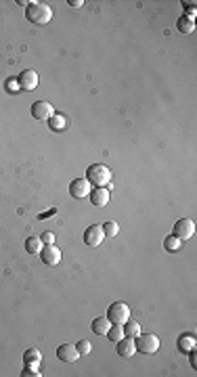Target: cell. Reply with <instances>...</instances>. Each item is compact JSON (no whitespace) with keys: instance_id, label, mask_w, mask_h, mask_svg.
<instances>
[{"instance_id":"6da1fadb","label":"cell","mask_w":197,"mask_h":377,"mask_svg":"<svg viewBox=\"0 0 197 377\" xmlns=\"http://www.w3.org/2000/svg\"><path fill=\"white\" fill-rule=\"evenodd\" d=\"M26 19L36 25H46L53 19V8L44 2H30L26 8Z\"/></svg>"},{"instance_id":"7a4b0ae2","label":"cell","mask_w":197,"mask_h":377,"mask_svg":"<svg viewBox=\"0 0 197 377\" xmlns=\"http://www.w3.org/2000/svg\"><path fill=\"white\" fill-rule=\"evenodd\" d=\"M86 180L93 187H111V170L103 164H93L86 172Z\"/></svg>"},{"instance_id":"3957f363","label":"cell","mask_w":197,"mask_h":377,"mask_svg":"<svg viewBox=\"0 0 197 377\" xmlns=\"http://www.w3.org/2000/svg\"><path fill=\"white\" fill-rule=\"evenodd\" d=\"M134 343H136V352H141V354H155V352L160 350V338L153 333H138L134 338Z\"/></svg>"},{"instance_id":"277c9868","label":"cell","mask_w":197,"mask_h":377,"mask_svg":"<svg viewBox=\"0 0 197 377\" xmlns=\"http://www.w3.org/2000/svg\"><path fill=\"white\" fill-rule=\"evenodd\" d=\"M128 318H130V308L124 302H113L107 308V321L111 325H124Z\"/></svg>"},{"instance_id":"5b68a950","label":"cell","mask_w":197,"mask_h":377,"mask_svg":"<svg viewBox=\"0 0 197 377\" xmlns=\"http://www.w3.org/2000/svg\"><path fill=\"white\" fill-rule=\"evenodd\" d=\"M172 235L178 239V241H189L193 239L195 235V222L191 218H180L178 222H174V229H172Z\"/></svg>"},{"instance_id":"8992f818","label":"cell","mask_w":197,"mask_h":377,"mask_svg":"<svg viewBox=\"0 0 197 377\" xmlns=\"http://www.w3.org/2000/svg\"><path fill=\"white\" fill-rule=\"evenodd\" d=\"M103 239H105V233L101 224H90L84 231V243L90 247H98L103 243Z\"/></svg>"},{"instance_id":"52a82bcc","label":"cell","mask_w":197,"mask_h":377,"mask_svg":"<svg viewBox=\"0 0 197 377\" xmlns=\"http://www.w3.org/2000/svg\"><path fill=\"white\" fill-rule=\"evenodd\" d=\"M32 115H34L36 120H40V122H46V120H51V117L55 115V109H53V105L48 103V101H36V103L32 105Z\"/></svg>"},{"instance_id":"ba28073f","label":"cell","mask_w":197,"mask_h":377,"mask_svg":"<svg viewBox=\"0 0 197 377\" xmlns=\"http://www.w3.org/2000/svg\"><path fill=\"white\" fill-rule=\"evenodd\" d=\"M88 197H90V204L97 206V207H105L109 204V199H111V193L107 187H93L88 193Z\"/></svg>"},{"instance_id":"9c48e42d","label":"cell","mask_w":197,"mask_h":377,"mask_svg":"<svg viewBox=\"0 0 197 377\" xmlns=\"http://www.w3.org/2000/svg\"><path fill=\"white\" fill-rule=\"evenodd\" d=\"M90 189H93V184H90L86 178H76L69 184V195L73 199H84V197H88Z\"/></svg>"},{"instance_id":"30bf717a","label":"cell","mask_w":197,"mask_h":377,"mask_svg":"<svg viewBox=\"0 0 197 377\" xmlns=\"http://www.w3.org/2000/svg\"><path fill=\"white\" fill-rule=\"evenodd\" d=\"M57 358H59L61 363H76L80 358L76 343H61V346L57 348Z\"/></svg>"},{"instance_id":"8fae6325","label":"cell","mask_w":197,"mask_h":377,"mask_svg":"<svg viewBox=\"0 0 197 377\" xmlns=\"http://www.w3.org/2000/svg\"><path fill=\"white\" fill-rule=\"evenodd\" d=\"M40 258H42V262L46 266H57L61 262V249L55 245V243H51V245H44L42 251H40Z\"/></svg>"},{"instance_id":"7c38bea8","label":"cell","mask_w":197,"mask_h":377,"mask_svg":"<svg viewBox=\"0 0 197 377\" xmlns=\"http://www.w3.org/2000/svg\"><path fill=\"white\" fill-rule=\"evenodd\" d=\"M38 86V71L26 69L19 73V88L21 90H36Z\"/></svg>"},{"instance_id":"4fadbf2b","label":"cell","mask_w":197,"mask_h":377,"mask_svg":"<svg viewBox=\"0 0 197 377\" xmlns=\"http://www.w3.org/2000/svg\"><path fill=\"white\" fill-rule=\"evenodd\" d=\"M118 343V354L120 356H124V358H132L136 354V343H134V338H128V335H124Z\"/></svg>"},{"instance_id":"5bb4252c","label":"cell","mask_w":197,"mask_h":377,"mask_svg":"<svg viewBox=\"0 0 197 377\" xmlns=\"http://www.w3.org/2000/svg\"><path fill=\"white\" fill-rule=\"evenodd\" d=\"M195 343H197V340H195L193 333H183V335L178 338L176 346H178L180 352H191V350L195 348Z\"/></svg>"},{"instance_id":"9a60e30c","label":"cell","mask_w":197,"mask_h":377,"mask_svg":"<svg viewBox=\"0 0 197 377\" xmlns=\"http://www.w3.org/2000/svg\"><path fill=\"white\" fill-rule=\"evenodd\" d=\"M44 243L40 237H28L26 239V251L28 254H34V256H40V251H42Z\"/></svg>"},{"instance_id":"2e32d148","label":"cell","mask_w":197,"mask_h":377,"mask_svg":"<svg viewBox=\"0 0 197 377\" xmlns=\"http://www.w3.org/2000/svg\"><path fill=\"white\" fill-rule=\"evenodd\" d=\"M176 28H178L180 34H193V32H195V21L191 19V17L183 15V17H180V19L176 21Z\"/></svg>"},{"instance_id":"e0dca14e","label":"cell","mask_w":197,"mask_h":377,"mask_svg":"<svg viewBox=\"0 0 197 377\" xmlns=\"http://www.w3.org/2000/svg\"><path fill=\"white\" fill-rule=\"evenodd\" d=\"M109 327H111V323L107 321V316H97L95 321H93V331H95L97 335H105Z\"/></svg>"},{"instance_id":"ac0fdd59","label":"cell","mask_w":197,"mask_h":377,"mask_svg":"<svg viewBox=\"0 0 197 377\" xmlns=\"http://www.w3.org/2000/svg\"><path fill=\"white\" fill-rule=\"evenodd\" d=\"M40 360H42V354H40V350L30 348V350L23 352V363H26V365H38Z\"/></svg>"},{"instance_id":"d6986e66","label":"cell","mask_w":197,"mask_h":377,"mask_svg":"<svg viewBox=\"0 0 197 377\" xmlns=\"http://www.w3.org/2000/svg\"><path fill=\"white\" fill-rule=\"evenodd\" d=\"M122 329H124V335H128V338H136L138 333H141V323H136V321H128L122 325Z\"/></svg>"},{"instance_id":"ffe728a7","label":"cell","mask_w":197,"mask_h":377,"mask_svg":"<svg viewBox=\"0 0 197 377\" xmlns=\"http://www.w3.org/2000/svg\"><path fill=\"white\" fill-rule=\"evenodd\" d=\"M105 335H107V340H111V342H120L124 338V329H122V325H111Z\"/></svg>"},{"instance_id":"44dd1931","label":"cell","mask_w":197,"mask_h":377,"mask_svg":"<svg viewBox=\"0 0 197 377\" xmlns=\"http://www.w3.org/2000/svg\"><path fill=\"white\" fill-rule=\"evenodd\" d=\"M180 245H183V241H178L174 235H168V237L164 239V247H166L168 251H178Z\"/></svg>"},{"instance_id":"7402d4cb","label":"cell","mask_w":197,"mask_h":377,"mask_svg":"<svg viewBox=\"0 0 197 377\" xmlns=\"http://www.w3.org/2000/svg\"><path fill=\"white\" fill-rule=\"evenodd\" d=\"M118 231H120V226H118V222H113V220H109V222L103 224V233H105V237H107V239L116 237Z\"/></svg>"},{"instance_id":"603a6c76","label":"cell","mask_w":197,"mask_h":377,"mask_svg":"<svg viewBox=\"0 0 197 377\" xmlns=\"http://www.w3.org/2000/svg\"><path fill=\"white\" fill-rule=\"evenodd\" d=\"M76 348H78V352H80V356H88L90 352H93V343H90L88 340H80V342L76 343Z\"/></svg>"},{"instance_id":"cb8c5ba5","label":"cell","mask_w":197,"mask_h":377,"mask_svg":"<svg viewBox=\"0 0 197 377\" xmlns=\"http://www.w3.org/2000/svg\"><path fill=\"white\" fill-rule=\"evenodd\" d=\"M23 377H40L42 373L38 371V365H26V369H23Z\"/></svg>"},{"instance_id":"d4e9b609","label":"cell","mask_w":197,"mask_h":377,"mask_svg":"<svg viewBox=\"0 0 197 377\" xmlns=\"http://www.w3.org/2000/svg\"><path fill=\"white\" fill-rule=\"evenodd\" d=\"M51 120H53V126H55L57 130H61L63 126H65V117H61V115H53Z\"/></svg>"},{"instance_id":"484cf974","label":"cell","mask_w":197,"mask_h":377,"mask_svg":"<svg viewBox=\"0 0 197 377\" xmlns=\"http://www.w3.org/2000/svg\"><path fill=\"white\" fill-rule=\"evenodd\" d=\"M40 239H42V243H44V245H51V243H55V235H53L51 231H48V233H44V235H42V237H40Z\"/></svg>"},{"instance_id":"4316f807","label":"cell","mask_w":197,"mask_h":377,"mask_svg":"<svg viewBox=\"0 0 197 377\" xmlns=\"http://www.w3.org/2000/svg\"><path fill=\"white\" fill-rule=\"evenodd\" d=\"M82 4H84L82 0H71V2H69V6H73V8H80Z\"/></svg>"},{"instance_id":"83f0119b","label":"cell","mask_w":197,"mask_h":377,"mask_svg":"<svg viewBox=\"0 0 197 377\" xmlns=\"http://www.w3.org/2000/svg\"><path fill=\"white\" fill-rule=\"evenodd\" d=\"M191 365L197 367V360H195V352H193V350H191Z\"/></svg>"}]
</instances>
